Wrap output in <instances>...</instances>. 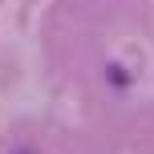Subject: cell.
Instances as JSON below:
<instances>
[{
	"instance_id": "obj_1",
	"label": "cell",
	"mask_w": 154,
	"mask_h": 154,
	"mask_svg": "<svg viewBox=\"0 0 154 154\" xmlns=\"http://www.w3.org/2000/svg\"><path fill=\"white\" fill-rule=\"evenodd\" d=\"M12 154H32V150H12Z\"/></svg>"
}]
</instances>
